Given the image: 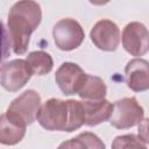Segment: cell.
<instances>
[{
	"mask_svg": "<svg viewBox=\"0 0 149 149\" xmlns=\"http://www.w3.org/2000/svg\"><path fill=\"white\" fill-rule=\"evenodd\" d=\"M42 20L40 3L30 0L15 2L8 13V31L10 48L14 54L23 55L28 50L31 34Z\"/></svg>",
	"mask_w": 149,
	"mask_h": 149,
	"instance_id": "6da1fadb",
	"label": "cell"
},
{
	"mask_svg": "<svg viewBox=\"0 0 149 149\" xmlns=\"http://www.w3.org/2000/svg\"><path fill=\"white\" fill-rule=\"evenodd\" d=\"M37 121L41 127L54 132H73L85 125L81 101L51 98L41 105Z\"/></svg>",
	"mask_w": 149,
	"mask_h": 149,
	"instance_id": "7a4b0ae2",
	"label": "cell"
},
{
	"mask_svg": "<svg viewBox=\"0 0 149 149\" xmlns=\"http://www.w3.org/2000/svg\"><path fill=\"white\" fill-rule=\"evenodd\" d=\"M41 102V95L37 91L27 90L10 102L6 115L17 125L27 127L37 119Z\"/></svg>",
	"mask_w": 149,
	"mask_h": 149,
	"instance_id": "3957f363",
	"label": "cell"
},
{
	"mask_svg": "<svg viewBox=\"0 0 149 149\" xmlns=\"http://www.w3.org/2000/svg\"><path fill=\"white\" fill-rule=\"evenodd\" d=\"M144 120V109L136 98H122L114 102L109 123L116 129H128Z\"/></svg>",
	"mask_w": 149,
	"mask_h": 149,
	"instance_id": "277c9868",
	"label": "cell"
},
{
	"mask_svg": "<svg viewBox=\"0 0 149 149\" xmlns=\"http://www.w3.org/2000/svg\"><path fill=\"white\" fill-rule=\"evenodd\" d=\"M52 37L58 49L63 51H71L83 43L85 33L78 21L66 17L59 20L54 26Z\"/></svg>",
	"mask_w": 149,
	"mask_h": 149,
	"instance_id": "5b68a950",
	"label": "cell"
},
{
	"mask_svg": "<svg viewBox=\"0 0 149 149\" xmlns=\"http://www.w3.org/2000/svg\"><path fill=\"white\" fill-rule=\"evenodd\" d=\"M31 76L26 59H13L0 66V84L9 92H16L22 88Z\"/></svg>",
	"mask_w": 149,
	"mask_h": 149,
	"instance_id": "8992f818",
	"label": "cell"
},
{
	"mask_svg": "<svg viewBox=\"0 0 149 149\" xmlns=\"http://www.w3.org/2000/svg\"><path fill=\"white\" fill-rule=\"evenodd\" d=\"M122 47L132 56H143L149 48V34L141 22H130L122 30Z\"/></svg>",
	"mask_w": 149,
	"mask_h": 149,
	"instance_id": "52a82bcc",
	"label": "cell"
},
{
	"mask_svg": "<svg viewBox=\"0 0 149 149\" xmlns=\"http://www.w3.org/2000/svg\"><path fill=\"white\" fill-rule=\"evenodd\" d=\"M90 37L98 49L102 51H114L120 43V29L113 21L104 19L92 27Z\"/></svg>",
	"mask_w": 149,
	"mask_h": 149,
	"instance_id": "ba28073f",
	"label": "cell"
},
{
	"mask_svg": "<svg viewBox=\"0 0 149 149\" xmlns=\"http://www.w3.org/2000/svg\"><path fill=\"white\" fill-rule=\"evenodd\" d=\"M86 73L76 63L65 62L63 63L55 73V81L59 90L65 95H71L78 93L80 90Z\"/></svg>",
	"mask_w": 149,
	"mask_h": 149,
	"instance_id": "9c48e42d",
	"label": "cell"
},
{
	"mask_svg": "<svg viewBox=\"0 0 149 149\" xmlns=\"http://www.w3.org/2000/svg\"><path fill=\"white\" fill-rule=\"evenodd\" d=\"M127 86L134 92H143L149 88V64L146 59L134 58L125 68Z\"/></svg>",
	"mask_w": 149,
	"mask_h": 149,
	"instance_id": "30bf717a",
	"label": "cell"
},
{
	"mask_svg": "<svg viewBox=\"0 0 149 149\" xmlns=\"http://www.w3.org/2000/svg\"><path fill=\"white\" fill-rule=\"evenodd\" d=\"M81 105L84 109L86 126L93 127L109 120L111 118L113 105L106 99L85 100V101H81Z\"/></svg>",
	"mask_w": 149,
	"mask_h": 149,
	"instance_id": "8fae6325",
	"label": "cell"
},
{
	"mask_svg": "<svg viewBox=\"0 0 149 149\" xmlns=\"http://www.w3.org/2000/svg\"><path fill=\"white\" fill-rule=\"evenodd\" d=\"M26 135V127L12 121L6 113L0 115V143L14 146L22 141Z\"/></svg>",
	"mask_w": 149,
	"mask_h": 149,
	"instance_id": "7c38bea8",
	"label": "cell"
},
{
	"mask_svg": "<svg viewBox=\"0 0 149 149\" xmlns=\"http://www.w3.org/2000/svg\"><path fill=\"white\" fill-rule=\"evenodd\" d=\"M107 93V87L100 77L87 74L85 80L78 91V95L84 100H100L104 99Z\"/></svg>",
	"mask_w": 149,
	"mask_h": 149,
	"instance_id": "4fadbf2b",
	"label": "cell"
},
{
	"mask_svg": "<svg viewBox=\"0 0 149 149\" xmlns=\"http://www.w3.org/2000/svg\"><path fill=\"white\" fill-rule=\"evenodd\" d=\"M26 62L28 64L31 74H36V76H43L49 73L54 66L52 57L50 56V54L43 50L29 52L26 58Z\"/></svg>",
	"mask_w": 149,
	"mask_h": 149,
	"instance_id": "5bb4252c",
	"label": "cell"
},
{
	"mask_svg": "<svg viewBox=\"0 0 149 149\" xmlns=\"http://www.w3.org/2000/svg\"><path fill=\"white\" fill-rule=\"evenodd\" d=\"M112 149H147V143L135 134H126L113 140Z\"/></svg>",
	"mask_w": 149,
	"mask_h": 149,
	"instance_id": "9a60e30c",
	"label": "cell"
},
{
	"mask_svg": "<svg viewBox=\"0 0 149 149\" xmlns=\"http://www.w3.org/2000/svg\"><path fill=\"white\" fill-rule=\"evenodd\" d=\"M78 136L84 141L87 149H106V146L102 142V140H100V137L97 136L94 133L84 132L78 134Z\"/></svg>",
	"mask_w": 149,
	"mask_h": 149,
	"instance_id": "2e32d148",
	"label": "cell"
},
{
	"mask_svg": "<svg viewBox=\"0 0 149 149\" xmlns=\"http://www.w3.org/2000/svg\"><path fill=\"white\" fill-rule=\"evenodd\" d=\"M9 36L7 35L6 28L3 27L2 22L0 21V64L1 62L8 56L9 54Z\"/></svg>",
	"mask_w": 149,
	"mask_h": 149,
	"instance_id": "e0dca14e",
	"label": "cell"
},
{
	"mask_svg": "<svg viewBox=\"0 0 149 149\" xmlns=\"http://www.w3.org/2000/svg\"><path fill=\"white\" fill-rule=\"evenodd\" d=\"M57 149H87V148H86L84 141L77 135L73 139H70V140L62 142Z\"/></svg>",
	"mask_w": 149,
	"mask_h": 149,
	"instance_id": "ac0fdd59",
	"label": "cell"
}]
</instances>
